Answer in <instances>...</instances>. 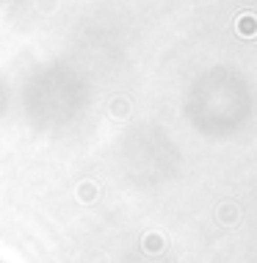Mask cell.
Wrapping results in <instances>:
<instances>
[{
  "instance_id": "6da1fadb",
  "label": "cell",
  "mask_w": 257,
  "mask_h": 263,
  "mask_svg": "<svg viewBox=\"0 0 257 263\" xmlns=\"http://www.w3.org/2000/svg\"><path fill=\"white\" fill-rule=\"evenodd\" d=\"M249 23H252V17H244V20H241V33H246V36L254 31V25H249Z\"/></svg>"
}]
</instances>
